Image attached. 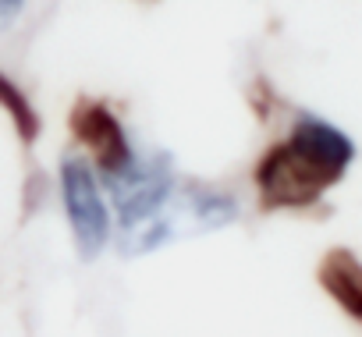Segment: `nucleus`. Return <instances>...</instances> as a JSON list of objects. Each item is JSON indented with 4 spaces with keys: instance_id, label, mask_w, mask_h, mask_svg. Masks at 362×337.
<instances>
[{
    "instance_id": "nucleus-1",
    "label": "nucleus",
    "mask_w": 362,
    "mask_h": 337,
    "mask_svg": "<svg viewBox=\"0 0 362 337\" xmlns=\"http://www.w3.org/2000/svg\"><path fill=\"white\" fill-rule=\"evenodd\" d=\"M355 160V142L316 114H298L291 131L256 163V196L267 210H305L320 203Z\"/></svg>"
},
{
    "instance_id": "nucleus-2",
    "label": "nucleus",
    "mask_w": 362,
    "mask_h": 337,
    "mask_svg": "<svg viewBox=\"0 0 362 337\" xmlns=\"http://www.w3.org/2000/svg\"><path fill=\"white\" fill-rule=\"evenodd\" d=\"M57 189L68 220L71 245L78 259H100L114 242V213L103 192V182L86 153H64L57 163Z\"/></svg>"
},
{
    "instance_id": "nucleus-3",
    "label": "nucleus",
    "mask_w": 362,
    "mask_h": 337,
    "mask_svg": "<svg viewBox=\"0 0 362 337\" xmlns=\"http://www.w3.org/2000/svg\"><path fill=\"white\" fill-rule=\"evenodd\" d=\"M320 277H323V288L334 295V302L362 319V263L351 252H330L323 259Z\"/></svg>"
},
{
    "instance_id": "nucleus-4",
    "label": "nucleus",
    "mask_w": 362,
    "mask_h": 337,
    "mask_svg": "<svg viewBox=\"0 0 362 337\" xmlns=\"http://www.w3.org/2000/svg\"><path fill=\"white\" fill-rule=\"evenodd\" d=\"M0 107L11 110V117L18 121V128H22L25 135L36 131V110L29 107V100L22 96V89H18L15 82H8L4 75H0Z\"/></svg>"
},
{
    "instance_id": "nucleus-5",
    "label": "nucleus",
    "mask_w": 362,
    "mask_h": 337,
    "mask_svg": "<svg viewBox=\"0 0 362 337\" xmlns=\"http://www.w3.org/2000/svg\"><path fill=\"white\" fill-rule=\"evenodd\" d=\"M25 4H29V0H0V36L15 29V22L22 18Z\"/></svg>"
}]
</instances>
